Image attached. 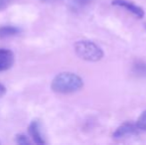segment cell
Instances as JSON below:
<instances>
[{
	"label": "cell",
	"instance_id": "cell-1",
	"mask_svg": "<svg viewBox=\"0 0 146 145\" xmlns=\"http://www.w3.org/2000/svg\"><path fill=\"white\" fill-rule=\"evenodd\" d=\"M84 87V81L77 73L71 72L60 73L51 83V89L53 91L58 93H72L80 91Z\"/></svg>",
	"mask_w": 146,
	"mask_h": 145
},
{
	"label": "cell",
	"instance_id": "cell-2",
	"mask_svg": "<svg viewBox=\"0 0 146 145\" xmlns=\"http://www.w3.org/2000/svg\"><path fill=\"white\" fill-rule=\"evenodd\" d=\"M74 49L80 59L88 62H98L104 58V55L102 49L90 40L77 41L74 45Z\"/></svg>",
	"mask_w": 146,
	"mask_h": 145
},
{
	"label": "cell",
	"instance_id": "cell-3",
	"mask_svg": "<svg viewBox=\"0 0 146 145\" xmlns=\"http://www.w3.org/2000/svg\"><path fill=\"white\" fill-rule=\"evenodd\" d=\"M139 132L141 131L137 127L136 122L133 123L131 121H126L123 122L116 128L115 131L112 133V138L115 140H121L124 138L130 137V136L137 135Z\"/></svg>",
	"mask_w": 146,
	"mask_h": 145
},
{
	"label": "cell",
	"instance_id": "cell-4",
	"mask_svg": "<svg viewBox=\"0 0 146 145\" xmlns=\"http://www.w3.org/2000/svg\"><path fill=\"white\" fill-rule=\"evenodd\" d=\"M111 4L113 6H116V7L123 8L138 19H142L145 15L143 8L135 4L134 2L130 1V0H112Z\"/></svg>",
	"mask_w": 146,
	"mask_h": 145
},
{
	"label": "cell",
	"instance_id": "cell-5",
	"mask_svg": "<svg viewBox=\"0 0 146 145\" xmlns=\"http://www.w3.org/2000/svg\"><path fill=\"white\" fill-rule=\"evenodd\" d=\"M28 132L33 141L37 144H45V139L43 137L42 130H41V123L38 120H33L28 126Z\"/></svg>",
	"mask_w": 146,
	"mask_h": 145
},
{
	"label": "cell",
	"instance_id": "cell-6",
	"mask_svg": "<svg viewBox=\"0 0 146 145\" xmlns=\"http://www.w3.org/2000/svg\"><path fill=\"white\" fill-rule=\"evenodd\" d=\"M14 64V54L8 49H0V72L7 71Z\"/></svg>",
	"mask_w": 146,
	"mask_h": 145
},
{
	"label": "cell",
	"instance_id": "cell-7",
	"mask_svg": "<svg viewBox=\"0 0 146 145\" xmlns=\"http://www.w3.org/2000/svg\"><path fill=\"white\" fill-rule=\"evenodd\" d=\"M21 32V29L17 26L13 25H4L0 26V38H9V37L16 36Z\"/></svg>",
	"mask_w": 146,
	"mask_h": 145
},
{
	"label": "cell",
	"instance_id": "cell-8",
	"mask_svg": "<svg viewBox=\"0 0 146 145\" xmlns=\"http://www.w3.org/2000/svg\"><path fill=\"white\" fill-rule=\"evenodd\" d=\"M94 0H69V6L72 11L81 12L88 7Z\"/></svg>",
	"mask_w": 146,
	"mask_h": 145
},
{
	"label": "cell",
	"instance_id": "cell-9",
	"mask_svg": "<svg viewBox=\"0 0 146 145\" xmlns=\"http://www.w3.org/2000/svg\"><path fill=\"white\" fill-rule=\"evenodd\" d=\"M133 73H136L137 75L145 77L146 75V64L142 62H137L133 66Z\"/></svg>",
	"mask_w": 146,
	"mask_h": 145
},
{
	"label": "cell",
	"instance_id": "cell-10",
	"mask_svg": "<svg viewBox=\"0 0 146 145\" xmlns=\"http://www.w3.org/2000/svg\"><path fill=\"white\" fill-rule=\"evenodd\" d=\"M136 125L140 131H146V110L140 114L136 121Z\"/></svg>",
	"mask_w": 146,
	"mask_h": 145
},
{
	"label": "cell",
	"instance_id": "cell-11",
	"mask_svg": "<svg viewBox=\"0 0 146 145\" xmlns=\"http://www.w3.org/2000/svg\"><path fill=\"white\" fill-rule=\"evenodd\" d=\"M16 142L20 145H25V144H30V140L28 139V137L24 134H17L16 135Z\"/></svg>",
	"mask_w": 146,
	"mask_h": 145
},
{
	"label": "cell",
	"instance_id": "cell-12",
	"mask_svg": "<svg viewBox=\"0 0 146 145\" xmlns=\"http://www.w3.org/2000/svg\"><path fill=\"white\" fill-rule=\"evenodd\" d=\"M11 1L12 0H0V10H2V9H4V8L7 7Z\"/></svg>",
	"mask_w": 146,
	"mask_h": 145
},
{
	"label": "cell",
	"instance_id": "cell-13",
	"mask_svg": "<svg viewBox=\"0 0 146 145\" xmlns=\"http://www.w3.org/2000/svg\"><path fill=\"white\" fill-rule=\"evenodd\" d=\"M6 91V89L4 87V85H2V83H0V95H2V93H4Z\"/></svg>",
	"mask_w": 146,
	"mask_h": 145
},
{
	"label": "cell",
	"instance_id": "cell-14",
	"mask_svg": "<svg viewBox=\"0 0 146 145\" xmlns=\"http://www.w3.org/2000/svg\"><path fill=\"white\" fill-rule=\"evenodd\" d=\"M42 1H46L47 2V1H53V0H42Z\"/></svg>",
	"mask_w": 146,
	"mask_h": 145
}]
</instances>
